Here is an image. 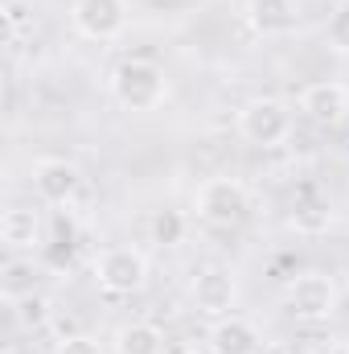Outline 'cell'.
<instances>
[{"mask_svg": "<svg viewBox=\"0 0 349 354\" xmlns=\"http://www.w3.org/2000/svg\"><path fill=\"white\" fill-rule=\"evenodd\" d=\"M111 95L128 111H157L169 95V79L157 62L148 58H128L111 71Z\"/></svg>", "mask_w": 349, "mask_h": 354, "instance_id": "obj_1", "label": "cell"}, {"mask_svg": "<svg viewBox=\"0 0 349 354\" xmlns=\"http://www.w3.org/2000/svg\"><path fill=\"white\" fill-rule=\"evenodd\" d=\"M197 214L210 227H235L251 214V194L239 177H210L197 189Z\"/></svg>", "mask_w": 349, "mask_h": 354, "instance_id": "obj_2", "label": "cell"}, {"mask_svg": "<svg viewBox=\"0 0 349 354\" xmlns=\"http://www.w3.org/2000/svg\"><path fill=\"white\" fill-rule=\"evenodd\" d=\"M283 301H288L292 317H300V322H325V317L337 313V284H333L329 272H300L288 284Z\"/></svg>", "mask_w": 349, "mask_h": 354, "instance_id": "obj_3", "label": "cell"}, {"mask_svg": "<svg viewBox=\"0 0 349 354\" xmlns=\"http://www.w3.org/2000/svg\"><path fill=\"white\" fill-rule=\"evenodd\" d=\"M239 132L255 149H275V145H283L292 136V111H288V103L267 99V95L263 99H251L239 111Z\"/></svg>", "mask_w": 349, "mask_h": 354, "instance_id": "obj_4", "label": "cell"}, {"mask_svg": "<svg viewBox=\"0 0 349 354\" xmlns=\"http://www.w3.org/2000/svg\"><path fill=\"white\" fill-rule=\"evenodd\" d=\"M94 276L107 292L115 297H132L148 284V260L136 252V248H107L99 260H94Z\"/></svg>", "mask_w": 349, "mask_h": 354, "instance_id": "obj_5", "label": "cell"}, {"mask_svg": "<svg viewBox=\"0 0 349 354\" xmlns=\"http://www.w3.org/2000/svg\"><path fill=\"white\" fill-rule=\"evenodd\" d=\"M189 297H193V309L201 317L218 322V317H230V309L239 301V280H235L230 268H206V272H197Z\"/></svg>", "mask_w": 349, "mask_h": 354, "instance_id": "obj_6", "label": "cell"}, {"mask_svg": "<svg viewBox=\"0 0 349 354\" xmlns=\"http://www.w3.org/2000/svg\"><path fill=\"white\" fill-rule=\"evenodd\" d=\"M70 21H74V29L83 37H90V41H111L128 25V4L123 0H74Z\"/></svg>", "mask_w": 349, "mask_h": 354, "instance_id": "obj_7", "label": "cell"}, {"mask_svg": "<svg viewBox=\"0 0 349 354\" xmlns=\"http://www.w3.org/2000/svg\"><path fill=\"white\" fill-rule=\"evenodd\" d=\"M33 189H37V198L50 202V206H70L74 194L83 189V174H79V165H70V161H62V157H46V161H37V169H33Z\"/></svg>", "mask_w": 349, "mask_h": 354, "instance_id": "obj_8", "label": "cell"}, {"mask_svg": "<svg viewBox=\"0 0 349 354\" xmlns=\"http://www.w3.org/2000/svg\"><path fill=\"white\" fill-rule=\"evenodd\" d=\"M300 111L312 124H321V128H337V124L349 120V87L346 83H333V79L312 83V87H304V95H300Z\"/></svg>", "mask_w": 349, "mask_h": 354, "instance_id": "obj_9", "label": "cell"}, {"mask_svg": "<svg viewBox=\"0 0 349 354\" xmlns=\"http://www.w3.org/2000/svg\"><path fill=\"white\" fill-rule=\"evenodd\" d=\"M210 351L214 354H259L263 338L247 317L230 313V317H218V322H214V330H210Z\"/></svg>", "mask_w": 349, "mask_h": 354, "instance_id": "obj_10", "label": "cell"}, {"mask_svg": "<svg viewBox=\"0 0 349 354\" xmlns=\"http://www.w3.org/2000/svg\"><path fill=\"white\" fill-rule=\"evenodd\" d=\"M0 239H4L12 252L46 248V243H41V218H37L29 206H8V210L0 214Z\"/></svg>", "mask_w": 349, "mask_h": 354, "instance_id": "obj_11", "label": "cell"}, {"mask_svg": "<svg viewBox=\"0 0 349 354\" xmlns=\"http://www.w3.org/2000/svg\"><path fill=\"white\" fill-rule=\"evenodd\" d=\"M329 223H333V206H329V198H321L317 189H304V194L296 198L292 227H296L300 235H321V231H329Z\"/></svg>", "mask_w": 349, "mask_h": 354, "instance_id": "obj_12", "label": "cell"}, {"mask_svg": "<svg viewBox=\"0 0 349 354\" xmlns=\"http://www.w3.org/2000/svg\"><path fill=\"white\" fill-rule=\"evenodd\" d=\"M247 21L259 33H288L296 25V4L292 0H251L247 4Z\"/></svg>", "mask_w": 349, "mask_h": 354, "instance_id": "obj_13", "label": "cell"}, {"mask_svg": "<svg viewBox=\"0 0 349 354\" xmlns=\"http://www.w3.org/2000/svg\"><path fill=\"white\" fill-rule=\"evenodd\" d=\"M165 334L152 322H128L115 330V354H161Z\"/></svg>", "mask_w": 349, "mask_h": 354, "instance_id": "obj_14", "label": "cell"}, {"mask_svg": "<svg viewBox=\"0 0 349 354\" xmlns=\"http://www.w3.org/2000/svg\"><path fill=\"white\" fill-rule=\"evenodd\" d=\"M0 288H4V301H8V305H17L21 297L37 292V268H33V260H8Z\"/></svg>", "mask_w": 349, "mask_h": 354, "instance_id": "obj_15", "label": "cell"}, {"mask_svg": "<svg viewBox=\"0 0 349 354\" xmlns=\"http://www.w3.org/2000/svg\"><path fill=\"white\" fill-rule=\"evenodd\" d=\"M148 235L157 248H177L185 239V214L181 210H157L152 223H148Z\"/></svg>", "mask_w": 349, "mask_h": 354, "instance_id": "obj_16", "label": "cell"}, {"mask_svg": "<svg viewBox=\"0 0 349 354\" xmlns=\"http://www.w3.org/2000/svg\"><path fill=\"white\" fill-rule=\"evenodd\" d=\"M17 317H21V326L41 330V326H50L54 309H50V301H46L41 292H29V297H21V301H17Z\"/></svg>", "mask_w": 349, "mask_h": 354, "instance_id": "obj_17", "label": "cell"}, {"mask_svg": "<svg viewBox=\"0 0 349 354\" xmlns=\"http://www.w3.org/2000/svg\"><path fill=\"white\" fill-rule=\"evenodd\" d=\"M325 41H329V50L349 54V0L341 8H333V17H329V25H325Z\"/></svg>", "mask_w": 349, "mask_h": 354, "instance_id": "obj_18", "label": "cell"}, {"mask_svg": "<svg viewBox=\"0 0 349 354\" xmlns=\"http://www.w3.org/2000/svg\"><path fill=\"white\" fill-rule=\"evenodd\" d=\"M29 21H33V12H29L25 0H4V29H8V41L12 46L21 41V33L29 29Z\"/></svg>", "mask_w": 349, "mask_h": 354, "instance_id": "obj_19", "label": "cell"}, {"mask_svg": "<svg viewBox=\"0 0 349 354\" xmlns=\"http://www.w3.org/2000/svg\"><path fill=\"white\" fill-rule=\"evenodd\" d=\"M50 330L58 334V342H66V338H79V334H83L74 313H54V317H50Z\"/></svg>", "mask_w": 349, "mask_h": 354, "instance_id": "obj_20", "label": "cell"}, {"mask_svg": "<svg viewBox=\"0 0 349 354\" xmlns=\"http://www.w3.org/2000/svg\"><path fill=\"white\" fill-rule=\"evenodd\" d=\"M58 354H103V351H99V342H94V338L79 334V338H66V342H58Z\"/></svg>", "mask_w": 349, "mask_h": 354, "instance_id": "obj_21", "label": "cell"}, {"mask_svg": "<svg viewBox=\"0 0 349 354\" xmlns=\"http://www.w3.org/2000/svg\"><path fill=\"white\" fill-rule=\"evenodd\" d=\"M4 354H41V351H37V342H8Z\"/></svg>", "mask_w": 349, "mask_h": 354, "instance_id": "obj_22", "label": "cell"}, {"mask_svg": "<svg viewBox=\"0 0 349 354\" xmlns=\"http://www.w3.org/2000/svg\"><path fill=\"white\" fill-rule=\"evenodd\" d=\"M288 354H317V351H288Z\"/></svg>", "mask_w": 349, "mask_h": 354, "instance_id": "obj_23", "label": "cell"}, {"mask_svg": "<svg viewBox=\"0 0 349 354\" xmlns=\"http://www.w3.org/2000/svg\"><path fill=\"white\" fill-rule=\"evenodd\" d=\"M185 354H201V351H185Z\"/></svg>", "mask_w": 349, "mask_h": 354, "instance_id": "obj_24", "label": "cell"}]
</instances>
